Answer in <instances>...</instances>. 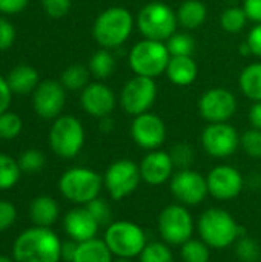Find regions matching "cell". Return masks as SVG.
I'll return each mask as SVG.
<instances>
[{"mask_svg": "<svg viewBox=\"0 0 261 262\" xmlns=\"http://www.w3.org/2000/svg\"><path fill=\"white\" fill-rule=\"evenodd\" d=\"M62 239L51 227H29L12 243L15 262H60Z\"/></svg>", "mask_w": 261, "mask_h": 262, "instance_id": "obj_1", "label": "cell"}, {"mask_svg": "<svg viewBox=\"0 0 261 262\" xmlns=\"http://www.w3.org/2000/svg\"><path fill=\"white\" fill-rule=\"evenodd\" d=\"M135 28L134 14L125 6L103 9L92 23V37L100 48L117 49L132 35Z\"/></svg>", "mask_w": 261, "mask_h": 262, "instance_id": "obj_2", "label": "cell"}, {"mask_svg": "<svg viewBox=\"0 0 261 262\" xmlns=\"http://www.w3.org/2000/svg\"><path fill=\"white\" fill-rule=\"evenodd\" d=\"M197 232L198 238L215 250L234 246L243 235L237 220L223 207L206 209L197 221Z\"/></svg>", "mask_w": 261, "mask_h": 262, "instance_id": "obj_3", "label": "cell"}, {"mask_svg": "<svg viewBox=\"0 0 261 262\" xmlns=\"http://www.w3.org/2000/svg\"><path fill=\"white\" fill-rule=\"evenodd\" d=\"M103 189V175L83 166L71 167L58 178V190L62 196L75 206L89 204L100 196Z\"/></svg>", "mask_w": 261, "mask_h": 262, "instance_id": "obj_4", "label": "cell"}, {"mask_svg": "<svg viewBox=\"0 0 261 262\" xmlns=\"http://www.w3.org/2000/svg\"><path fill=\"white\" fill-rule=\"evenodd\" d=\"M135 26L143 38L168 41L178 28L175 11L162 0H152L140 8Z\"/></svg>", "mask_w": 261, "mask_h": 262, "instance_id": "obj_5", "label": "cell"}, {"mask_svg": "<svg viewBox=\"0 0 261 262\" xmlns=\"http://www.w3.org/2000/svg\"><path fill=\"white\" fill-rule=\"evenodd\" d=\"M103 241L114 255V258H128L135 259L140 256L146 247L148 236L142 226L132 221H112L105 227Z\"/></svg>", "mask_w": 261, "mask_h": 262, "instance_id": "obj_6", "label": "cell"}, {"mask_svg": "<svg viewBox=\"0 0 261 262\" xmlns=\"http://www.w3.org/2000/svg\"><path fill=\"white\" fill-rule=\"evenodd\" d=\"M169 60L171 54L166 41L149 38L138 40L128 54V63L134 75H142L154 80L165 74Z\"/></svg>", "mask_w": 261, "mask_h": 262, "instance_id": "obj_7", "label": "cell"}, {"mask_svg": "<svg viewBox=\"0 0 261 262\" xmlns=\"http://www.w3.org/2000/svg\"><path fill=\"white\" fill-rule=\"evenodd\" d=\"M48 140L51 150L57 157L63 160H72L85 146L86 134L83 123L74 115H60L52 120Z\"/></svg>", "mask_w": 261, "mask_h": 262, "instance_id": "obj_8", "label": "cell"}, {"mask_svg": "<svg viewBox=\"0 0 261 262\" xmlns=\"http://www.w3.org/2000/svg\"><path fill=\"white\" fill-rule=\"evenodd\" d=\"M195 221L189 209L180 203L166 206L157 218V230L160 239L171 247H180L192 238L195 230Z\"/></svg>", "mask_w": 261, "mask_h": 262, "instance_id": "obj_9", "label": "cell"}, {"mask_svg": "<svg viewBox=\"0 0 261 262\" xmlns=\"http://www.w3.org/2000/svg\"><path fill=\"white\" fill-rule=\"evenodd\" d=\"M140 183V167L129 158L112 161L103 173V187L114 201H122L131 196L138 189Z\"/></svg>", "mask_w": 261, "mask_h": 262, "instance_id": "obj_10", "label": "cell"}, {"mask_svg": "<svg viewBox=\"0 0 261 262\" xmlns=\"http://www.w3.org/2000/svg\"><path fill=\"white\" fill-rule=\"evenodd\" d=\"M157 94L158 89L154 78L134 75L123 84L118 94V106L125 114L137 117L151 111L157 100Z\"/></svg>", "mask_w": 261, "mask_h": 262, "instance_id": "obj_11", "label": "cell"}, {"mask_svg": "<svg viewBox=\"0 0 261 262\" xmlns=\"http://www.w3.org/2000/svg\"><path fill=\"white\" fill-rule=\"evenodd\" d=\"M202 149L212 158L225 160L240 149V134L229 121L208 123L200 135Z\"/></svg>", "mask_w": 261, "mask_h": 262, "instance_id": "obj_12", "label": "cell"}, {"mask_svg": "<svg viewBox=\"0 0 261 262\" xmlns=\"http://www.w3.org/2000/svg\"><path fill=\"white\" fill-rule=\"evenodd\" d=\"M197 109L200 117L208 123H228L238 109L237 97L226 88L206 89L198 101Z\"/></svg>", "mask_w": 261, "mask_h": 262, "instance_id": "obj_13", "label": "cell"}, {"mask_svg": "<svg viewBox=\"0 0 261 262\" xmlns=\"http://www.w3.org/2000/svg\"><path fill=\"white\" fill-rule=\"evenodd\" d=\"M169 192L177 203L186 207L202 204L209 195L206 177L192 167L175 170L169 181Z\"/></svg>", "mask_w": 261, "mask_h": 262, "instance_id": "obj_14", "label": "cell"}, {"mask_svg": "<svg viewBox=\"0 0 261 262\" xmlns=\"http://www.w3.org/2000/svg\"><path fill=\"white\" fill-rule=\"evenodd\" d=\"M129 134L132 141L140 149L149 152V150L162 149L168 137V129L165 120L160 115L149 111L137 117H132Z\"/></svg>", "mask_w": 261, "mask_h": 262, "instance_id": "obj_15", "label": "cell"}, {"mask_svg": "<svg viewBox=\"0 0 261 262\" xmlns=\"http://www.w3.org/2000/svg\"><path fill=\"white\" fill-rule=\"evenodd\" d=\"M206 181L209 195L218 201L235 200L243 192L246 184L243 173L231 164L214 166L208 172Z\"/></svg>", "mask_w": 261, "mask_h": 262, "instance_id": "obj_16", "label": "cell"}, {"mask_svg": "<svg viewBox=\"0 0 261 262\" xmlns=\"http://www.w3.org/2000/svg\"><path fill=\"white\" fill-rule=\"evenodd\" d=\"M66 104V89L57 80H43L32 92L34 112L43 120H55Z\"/></svg>", "mask_w": 261, "mask_h": 262, "instance_id": "obj_17", "label": "cell"}, {"mask_svg": "<svg viewBox=\"0 0 261 262\" xmlns=\"http://www.w3.org/2000/svg\"><path fill=\"white\" fill-rule=\"evenodd\" d=\"M118 104V97L115 92L103 81L95 80L91 81L82 92H80V106L82 109L100 120L103 117H109Z\"/></svg>", "mask_w": 261, "mask_h": 262, "instance_id": "obj_18", "label": "cell"}, {"mask_svg": "<svg viewBox=\"0 0 261 262\" xmlns=\"http://www.w3.org/2000/svg\"><path fill=\"white\" fill-rule=\"evenodd\" d=\"M138 167L142 181L154 187L169 183L177 170L169 152L162 149L149 150L138 163Z\"/></svg>", "mask_w": 261, "mask_h": 262, "instance_id": "obj_19", "label": "cell"}, {"mask_svg": "<svg viewBox=\"0 0 261 262\" xmlns=\"http://www.w3.org/2000/svg\"><path fill=\"white\" fill-rule=\"evenodd\" d=\"M63 230L69 239L75 243H83L97 238L100 224L86 209V206H77L66 212L63 216Z\"/></svg>", "mask_w": 261, "mask_h": 262, "instance_id": "obj_20", "label": "cell"}, {"mask_svg": "<svg viewBox=\"0 0 261 262\" xmlns=\"http://www.w3.org/2000/svg\"><path fill=\"white\" fill-rule=\"evenodd\" d=\"M29 220L37 227H52L60 216V206L57 200L49 195H38L31 200L28 207Z\"/></svg>", "mask_w": 261, "mask_h": 262, "instance_id": "obj_21", "label": "cell"}, {"mask_svg": "<svg viewBox=\"0 0 261 262\" xmlns=\"http://www.w3.org/2000/svg\"><path fill=\"white\" fill-rule=\"evenodd\" d=\"M165 75L168 80L178 88L191 86L198 77V64L192 55L185 57H171Z\"/></svg>", "mask_w": 261, "mask_h": 262, "instance_id": "obj_22", "label": "cell"}, {"mask_svg": "<svg viewBox=\"0 0 261 262\" xmlns=\"http://www.w3.org/2000/svg\"><path fill=\"white\" fill-rule=\"evenodd\" d=\"M178 26L183 31H195L202 28L208 18V8L200 0H185L175 9Z\"/></svg>", "mask_w": 261, "mask_h": 262, "instance_id": "obj_23", "label": "cell"}, {"mask_svg": "<svg viewBox=\"0 0 261 262\" xmlns=\"http://www.w3.org/2000/svg\"><path fill=\"white\" fill-rule=\"evenodd\" d=\"M6 80H8V84H9L12 94H18V95L32 94L34 89L40 83L37 69L29 66V64H17V66H14L9 71Z\"/></svg>", "mask_w": 261, "mask_h": 262, "instance_id": "obj_24", "label": "cell"}, {"mask_svg": "<svg viewBox=\"0 0 261 262\" xmlns=\"http://www.w3.org/2000/svg\"><path fill=\"white\" fill-rule=\"evenodd\" d=\"M238 88L252 103L261 101V61H252L242 69L238 75Z\"/></svg>", "mask_w": 261, "mask_h": 262, "instance_id": "obj_25", "label": "cell"}, {"mask_svg": "<svg viewBox=\"0 0 261 262\" xmlns=\"http://www.w3.org/2000/svg\"><path fill=\"white\" fill-rule=\"evenodd\" d=\"M72 262H114V255L103 239L92 238L78 243Z\"/></svg>", "mask_w": 261, "mask_h": 262, "instance_id": "obj_26", "label": "cell"}, {"mask_svg": "<svg viewBox=\"0 0 261 262\" xmlns=\"http://www.w3.org/2000/svg\"><path fill=\"white\" fill-rule=\"evenodd\" d=\"M88 69L95 80L103 81L109 78L115 71V57L112 51L105 48L97 49L88 61Z\"/></svg>", "mask_w": 261, "mask_h": 262, "instance_id": "obj_27", "label": "cell"}, {"mask_svg": "<svg viewBox=\"0 0 261 262\" xmlns=\"http://www.w3.org/2000/svg\"><path fill=\"white\" fill-rule=\"evenodd\" d=\"M89 78H91V72H89L88 66L71 64L63 69L58 81L63 84V88L66 91H80L82 92L91 83Z\"/></svg>", "mask_w": 261, "mask_h": 262, "instance_id": "obj_28", "label": "cell"}, {"mask_svg": "<svg viewBox=\"0 0 261 262\" xmlns=\"http://www.w3.org/2000/svg\"><path fill=\"white\" fill-rule=\"evenodd\" d=\"M248 15L243 6H228L220 14V26L229 34H238L248 26Z\"/></svg>", "mask_w": 261, "mask_h": 262, "instance_id": "obj_29", "label": "cell"}, {"mask_svg": "<svg viewBox=\"0 0 261 262\" xmlns=\"http://www.w3.org/2000/svg\"><path fill=\"white\" fill-rule=\"evenodd\" d=\"M211 247L200 238H191L180 246L182 262H209L211 261Z\"/></svg>", "mask_w": 261, "mask_h": 262, "instance_id": "obj_30", "label": "cell"}, {"mask_svg": "<svg viewBox=\"0 0 261 262\" xmlns=\"http://www.w3.org/2000/svg\"><path fill=\"white\" fill-rule=\"evenodd\" d=\"M22 177L18 161L0 152V190H9L17 186Z\"/></svg>", "mask_w": 261, "mask_h": 262, "instance_id": "obj_31", "label": "cell"}, {"mask_svg": "<svg viewBox=\"0 0 261 262\" xmlns=\"http://www.w3.org/2000/svg\"><path fill=\"white\" fill-rule=\"evenodd\" d=\"M138 262H175L172 247L165 241H149L138 256Z\"/></svg>", "mask_w": 261, "mask_h": 262, "instance_id": "obj_32", "label": "cell"}, {"mask_svg": "<svg viewBox=\"0 0 261 262\" xmlns=\"http://www.w3.org/2000/svg\"><path fill=\"white\" fill-rule=\"evenodd\" d=\"M166 46L169 49L171 57H185L192 55L195 51V38L189 31L175 32L168 41Z\"/></svg>", "mask_w": 261, "mask_h": 262, "instance_id": "obj_33", "label": "cell"}, {"mask_svg": "<svg viewBox=\"0 0 261 262\" xmlns=\"http://www.w3.org/2000/svg\"><path fill=\"white\" fill-rule=\"evenodd\" d=\"M234 246H235V256L240 262L261 261V246L252 236L242 235Z\"/></svg>", "mask_w": 261, "mask_h": 262, "instance_id": "obj_34", "label": "cell"}, {"mask_svg": "<svg viewBox=\"0 0 261 262\" xmlns=\"http://www.w3.org/2000/svg\"><path fill=\"white\" fill-rule=\"evenodd\" d=\"M23 129V120L18 114L5 111L0 114V140H14L20 135Z\"/></svg>", "mask_w": 261, "mask_h": 262, "instance_id": "obj_35", "label": "cell"}, {"mask_svg": "<svg viewBox=\"0 0 261 262\" xmlns=\"http://www.w3.org/2000/svg\"><path fill=\"white\" fill-rule=\"evenodd\" d=\"M169 155L174 161L177 170L191 169L195 161V150L189 143H177L171 147Z\"/></svg>", "mask_w": 261, "mask_h": 262, "instance_id": "obj_36", "label": "cell"}, {"mask_svg": "<svg viewBox=\"0 0 261 262\" xmlns=\"http://www.w3.org/2000/svg\"><path fill=\"white\" fill-rule=\"evenodd\" d=\"M17 161H18L22 172L37 173L45 167L46 158H45V154L38 149H26L25 152H22Z\"/></svg>", "mask_w": 261, "mask_h": 262, "instance_id": "obj_37", "label": "cell"}, {"mask_svg": "<svg viewBox=\"0 0 261 262\" xmlns=\"http://www.w3.org/2000/svg\"><path fill=\"white\" fill-rule=\"evenodd\" d=\"M240 149L251 158H261V130L258 129H248L240 134Z\"/></svg>", "mask_w": 261, "mask_h": 262, "instance_id": "obj_38", "label": "cell"}, {"mask_svg": "<svg viewBox=\"0 0 261 262\" xmlns=\"http://www.w3.org/2000/svg\"><path fill=\"white\" fill-rule=\"evenodd\" d=\"M86 209L91 212V215L95 218V221L100 224V227H106L112 223V209L108 200L98 196L92 200L89 204H86Z\"/></svg>", "mask_w": 261, "mask_h": 262, "instance_id": "obj_39", "label": "cell"}, {"mask_svg": "<svg viewBox=\"0 0 261 262\" xmlns=\"http://www.w3.org/2000/svg\"><path fill=\"white\" fill-rule=\"evenodd\" d=\"M72 6V0H42V8L51 18L65 17Z\"/></svg>", "mask_w": 261, "mask_h": 262, "instance_id": "obj_40", "label": "cell"}, {"mask_svg": "<svg viewBox=\"0 0 261 262\" xmlns=\"http://www.w3.org/2000/svg\"><path fill=\"white\" fill-rule=\"evenodd\" d=\"M17 220V209L11 201L0 200V233L14 226Z\"/></svg>", "mask_w": 261, "mask_h": 262, "instance_id": "obj_41", "label": "cell"}, {"mask_svg": "<svg viewBox=\"0 0 261 262\" xmlns=\"http://www.w3.org/2000/svg\"><path fill=\"white\" fill-rule=\"evenodd\" d=\"M15 41V28L14 25L5 18L0 17V52L8 51Z\"/></svg>", "mask_w": 261, "mask_h": 262, "instance_id": "obj_42", "label": "cell"}, {"mask_svg": "<svg viewBox=\"0 0 261 262\" xmlns=\"http://www.w3.org/2000/svg\"><path fill=\"white\" fill-rule=\"evenodd\" d=\"M245 43L249 49V54L261 60V23H255L249 29Z\"/></svg>", "mask_w": 261, "mask_h": 262, "instance_id": "obj_43", "label": "cell"}, {"mask_svg": "<svg viewBox=\"0 0 261 262\" xmlns=\"http://www.w3.org/2000/svg\"><path fill=\"white\" fill-rule=\"evenodd\" d=\"M28 3L29 0H0V12L5 15H14L22 12Z\"/></svg>", "mask_w": 261, "mask_h": 262, "instance_id": "obj_44", "label": "cell"}, {"mask_svg": "<svg viewBox=\"0 0 261 262\" xmlns=\"http://www.w3.org/2000/svg\"><path fill=\"white\" fill-rule=\"evenodd\" d=\"M11 103H12V91L8 84L6 77L0 74V114L9 111Z\"/></svg>", "mask_w": 261, "mask_h": 262, "instance_id": "obj_45", "label": "cell"}, {"mask_svg": "<svg viewBox=\"0 0 261 262\" xmlns=\"http://www.w3.org/2000/svg\"><path fill=\"white\" fill-rule=\"evenodd\" d=\"M242 6L249 21L261 23V0H243Z\"/></svg>", "mask_w": 261, "mask_h": 262, "instance_id": "obj_46", "label": "cell"}, {"mask_svg": "<svg viewBox=\"0 0 261 262\" xmlns=\"http://www.w3.org/2000/svg\"><path fill=\"white\" fill-rule=\"evenodd\" d=\"M248 120H249L251 127L261 130V101L252 103L248 112Z\"/></svg>", "mask_w": 261, "mask_h": 262, "instance_id": "obj_47", "label": "cell"}, {"mask_svg": "<svg viewBox=\"0 0 261 262\" xmlns=\"http://www.w3.org/2000/svg\"><path fill=\"white\" fill-rule=\"evenodd\" d=\"M77 246H78V243H75L72 239L63 241L62 243V261H74V256H75V252H77Z\"/></svg>", "mask_w": 261, "mask_h": 262, "instance_id": "obj_48", "label": "cell"}, {"mask_svg": "<svg viewBox=\"0 0 261 262\" xmlns=\"http://www.w3.org/2000/svg\"><path fill=\"white\" fill-rule=\"evenodd\" d=\"M114 127H115V121H114V118H112L111 115H109V117H103V118L98 120V129H100L102 132L109 134V132L114 130Z\"/></svg>", "mask_w": 261, "mask_h": 262, "instance_id": "obj_49", "label": "cell"}, {"mask_svg": "<svg viewBox=\"0 0 261 262\" xmlns=\"http://www.w3.org/2000/svg\"><path fill=\"white\" fill-rule=\"evenodd\" d=\"M248 186H249L252 190H261V173H258V172L252 173V175L248 178Z\"/></svg>", "mask_w": 261, "mask_h": 262, "instance_id": "obj_50", "label": "cell"}, {"mask_svg": "<svg viewBox=\"0 0 261 262\" xmlns=\"http://www.w3.org/2000/svg\"><path fill=\"white\" fill-rule=\"evenodd\" d=\"M0 262H15L12 256H8V255H0Z\"/></svg>", "mask_w": 261, "mask_h": 262, "instance_id": "obj_51", "label": "cell"}, {"mask_svg": "<svg viewBox=\"0 0 261 262\" xmlns=\"http://www.w3.org/2000/svg\"><path fill=\"white\" fill-rule=\"evenodd\" d=\"M114 262H134V259H128V258H115Z\"/></svg>", "mask_w": 261, "mask_h": 262, "instance_id": "obj_52", "label": "cell"}, {"mask_svg": "<svg viewBox=\"0 0 261 262\" xmlns=\"http://www.w3.org/2000/svg\"><path fill=\"white\" fill-rule=\"evenodd\" d=\"M260 262H261V261H260Z\"/></svg>", "mask_w": 261, "mask_h": 262, "instance_id": "obj_53", "label": "cell"}]
</instances>
